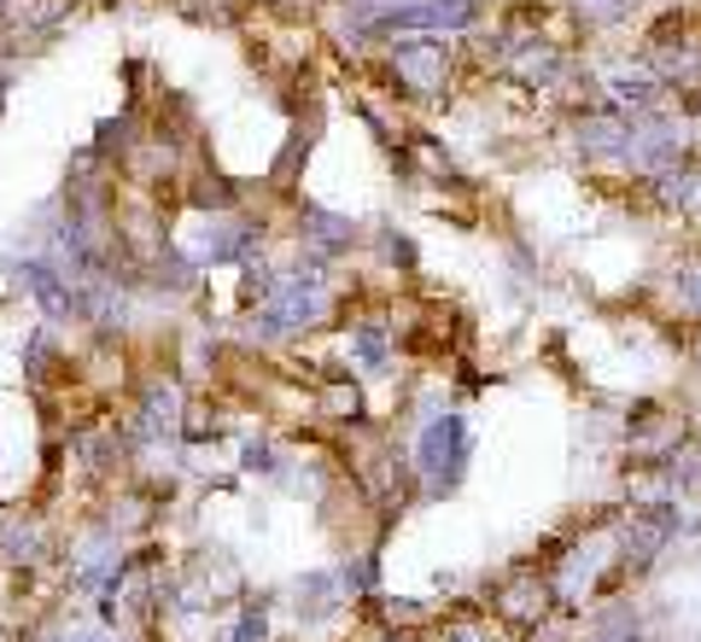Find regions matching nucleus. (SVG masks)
<instances>
[{
  "instance_id": "nucleus-18",
  "label": "nucleus",
  "mask_w": 701,
  "mask_h": 642,
  "mask_svg": "<svg viewBox=\"0 0 701 642\" xmlns=\"http://www.w3.org/2000/svg\"><path fill=\"white\" fill-rule=\"evenodd\" d=\"M275 467V450L270 444H245V473H270Z\"/></svg>"
},
{
  "instance_id": "nucleus-6",
  "label": "nucleus",
  "mask_w": 701,
  "mask_h": 642,
  "mask_svg": "<svg viewBox=\"0 0 701 642\" xmlns=\"http://www.w3.org/2000/svg\"><path fill=\"white\" fill-rule=\"evenodd\" d=\"M491 602H498L503 619L526 625V619H544V608H550V585H544L538 572H514V578H503V585L491 590Z\"/></svg>"
},
{
  "instance_id": "nucleus-14",
  "label": "nucleus",
  "mask_w": 701,
  "mask_h": 642,
  "mask_svg": "<svg viewBox=\"0 0 701 642\" xmlns=\"http://www.w3.org/2000/svg\"><path fill=\"white\" fill-rule=\"evenodd\" d=\"M678 298H684L690 309H701V257H690L684 269H678Z\"/></svg>"
},
{
  "instance_id": "nucleus-3",
  "label": "nucleus",
  "mask_w": 701,
  "mask_h": 642,
  "mask_svg": "<svg viewBox=\"0 0 701 642\" xmlns=\"http://www.w3.org/2000/svg\"><path fill=\"white\" fill-rule=\"evenodd\" d=\"M7 269L18 275V286L41 304V316L48 322H71L76 316V286L65 281V269L59 263H48V257H24V263H12L7 257Z\"/></svg>"
},
{
  "instance_id": "nucleus-5",
  "label": "nucleus",
  "mask_w": 701,
  "mask_h": 642,
  "mask_svg": "<svg viewBox=\"0 0 701 642\" xmlns=\"http://www.w3.org/2000/svg\"><path fill=\"white\" fill-rule=\"evenodd\" d=\"M672 532H678V508H672V503H649V508L631 520V532H626V567L644 572L655 555H661V544H667Z\"/></svg>"
},
{
  "instance_id": "nucleus-10",
  "label": "nucleus",
  "mask_w": 701,
  "mask_h": 642,
  "mask_svg": "<svg viewBox=\"0 0 701 642\" xmlns=\"http://www.w3.org/2000/svg\"><path fill=\"white\" fill-rule=\"evenodd\" d=\"M350 350H357V362L380 368V362L391 357V334H386V322H363L357 334H350Z\"/></svg>"
},
{
  "instance_id": "nucleus-7",
  "label": "nucleus",
  "mask_w": 701,
  "mask_h": 642,
  "mask_svg": "<svg viewBox=\"0 0 701 642\" xmlns=\"http://www.w3.org/2000/svg\"><path fill=\"white\" fill-rule=\"evenodd\" d=\"M304 240H311V257H339L357 240V228L334 211H322V204H304Z\"/></svg>"
},
{
  "instance_id": "nucleus-11",
  "label": "nucleus",
  "mask_w": 701,
  "mask_h": 642,
  "mask_svg": "<svg viewBox=\"0 0 701 642\" xmlns=\"http://www.w3.org/2000/svg\"><path fill=\"white\" fill-rule=\"evenodd\" d=\"M614 94H620V106H631V112H649V99H655V82H644V76H614Z\"/></svg>"
},
{
  "instance_id": "nucleus-15",
  "label": "nucleus",
  "mask_w": 701,
  "mask_h": 642,
  "mask_svg": "<svg viewBox=\"0 0 701 642\" xmlns=\"http://www.w3.org/2000/svg\"><path fill=\"white\" fill-rule=\"evenodd\" d=\"M439 642H491V631L473 625V619H450V625L439 631Z\"/></svg>"
},
{
  "instance_id": "nucleus-4",
  "label": "nucleus",
  "mask_w": 701,
  "mask_h": 642,
  "mask_svg": "<svg viewBox=\"0 0 701 642\" xmlns=\"http://www.w3.org/2000/svg\"><path fill=\"white\" fill-rule=\"evenodd\" d=\"M473 24V0H421V7H391L380 12L375 35H398V30H468Z\"/></svg>"
},
{
  "instance_id": "nucleus-8",
  "label": "nucleus",
  "mask_w": 701,
  "mask_h": 642,
  "mask_svg": "<svg viewBox=\"0 0 701 642\" xmlns=\"http://www.w3.org/2000/svg\"><path fill=\"white\" fill-rule=\"evenodd\" d=\"M65 362V345H59L53 327H35V334L24 339V380L30 386H53V368Z\"/></svg>"
},
{
  "instance_id": "nucleus-1",
  "label": "nucleus",
  "mask_w": 701,
  "mask_h": 642,
  "mask_svg": "<svg viewBox=\"0 0 701 642\" xmlns=\"http://www.w3.org/2000/svg\"><path fill=\"white\" fill-rule=\"evenodd\" d=\"M468 427L457 415H444V421H432L421 432V450H416V462H421V480L432 496H444V491H457L462 480V467H468Z\"/></svg>"
},
{
  "instance_id": "nucleus-19",
  "label": "nucleus",
  "mask_w": 701,
  "mask_h": 642,
  "mask_svg": "<svg viewBox=\"0 0 701 642\" xmlns=\"http://www.w3.org/2000/svg\"><path fill=\"white\" fill-rule=\"evenodd\" d=\"M386 257H391V263H404V269L416 263V245H409V234H386Z\"/></svg>"
},
{
  "instance_id": "nucleus-17",
  "label": "nucleus",
  "mask_w": 701,
  "mask_h": 642,
  "mask_svg": "<svg viewBox=\"0 0 701 642\" xmlns=\"http://www.w3.org/2000/svg\"><path fill=\"white\" fill-rule=\"evenodd\" d=\"M579 12H590L596 24H614V18L626 12V0H579Z\"/></svg>"
},
{
  "instance_id": "nucleus-2",
  "label": "nucleus",
  "mask_w": 701,
  "mask_h": 642,
  "mask_svg": "<svg viewBox=\"0 0 701 642\" xmlns=\"http://www.w3.org/2000/svg\"><path fill=\"white\" fill-rule=\"evenodd\" d=\"M391 76L409 99H444V76H450V53L439 41H398L391 48Z\"/></svg>"
},
{
  "instance_id": "nucleus-9",
  "label": "nucleus",
  "mask_w": 701,
  "mask_h": 642,
  "mask_svg": "<svg viewBox=\"0 0 701 642\" xmlns=\"http://www.w3.org/2000/svg\"><path fill=\"white\" fill-rule=\"evenodd\" d=\"M562 65L567 59L550 48V41H526L521 53H514V71H521V82H555L562 76Z\"/></svg>"
},
{
  "instance_id": "nucleus-16",
  "label": "nucleus",
  "mask_w": 701,
  "mask_h": 642,
  "mask_svg": "<svg viewBox=\"0 0 701 642\" xmlns=\"http://www.w3.org/2000/svg\"><path fill=\"white\" fill-rule=\"evenodd\" d=\"M327 409L334 415H357V386H327Z\"/></svg>"
},
{
  "instance_id": "nucleus-13",
  "label": "nucleus",
  "mask_w": 701,
  "mask_h": 642,
  "mask_svg": "<svg viewBox=\"0 0 701 642\" xmlns=\"http://www.w3.org/2000/svg\"><path fill=\"white\" fill-rule=\"evenodd\" d=\"M263 636H270V619H263V608H245L229 642H263Z\"/></svg>"
},
{
  "instance_id": "nucleus-20",
  "label": "nucleus",
  "mask_w": 701,
  "mask_h": 642,
  "mask_svg": "<svg viewBox=\"0 0 701 642\" xmlns=\"http://www.w3.org/2000/svg\"><path fill=\"white\" fill-rule=\"evenodd\" d=\"M695 362H701V334H695Z\"/></svg>"
},
{
  "instance_id": "nucleus-12",
  "label": "nucleus",
  "mask_w": 701,
  "mask_h": 642,
  "mask_svg": "<svg viewBox=\"0 0 701 642\" xmlns=\"http://www.w3.org/2000/svg\"><path fill=\"white\" fill-rule=\"evenodd\" d=\"M380 585V567H375V555H363V561H350L339 572V590H375Z\"/></svg>"
}]
</instances>
